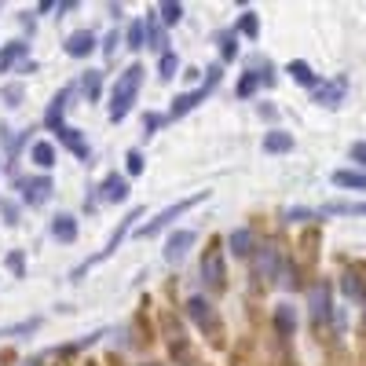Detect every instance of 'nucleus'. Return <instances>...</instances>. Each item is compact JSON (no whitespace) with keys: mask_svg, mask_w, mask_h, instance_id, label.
Wrapping results in <instances>:
<instances>
[{"mask_svg":"<svg viewBox=\"0 0 366 366\" xmlns=\"http://www.w3.org/2000/svg\"><path fill=\"white\" fill-rule=\"evenodd\" d=\"M139 84H143V66L139 62H132L121 77H117L114 84V92H110V121H125L128 114H132V106H136V95H139Z\"/></svg>","mask_w":366,"mask_h":366,"instance_id":"1","label":"nucleus"},{"mask_svg":"<svg viewBox=\"0 0 366 366\" xmlns=\"http://www.w3.org/2000/svg\"><path fill=\"white\" fill-rule=\"evenodd\" d=\"M139 217H143V209H132V212H128V217H125L121 223H117V231L110 234V242H106V245H103V249L95 253V256H88V260H84V264H77V267H73V271H70V278H73V282H81L88 267H99L103 260H110V256H114L117 249H121V242L128 239V231L136 228V220H139Z\"/></svg>","mask_w":366,"mask_h":366,"instance_id":"2","label":"nucleus"},{"mask_svg":"<svg viewBox=\"0 0 366 366\" xmlns=\"http://www.w3.org/2000/svg\"><path fill=\"white\" fill-rule=\"evenodd\" d=\"M206 198H209V191H195V195H191V198H183V202H176V206L161 209V212H158V217L150 220V223H143V228H136V234H139V239H154L158 231H165V228H169V223L176 220V217H183V212H187V209L202 206V202H206Z\"/></svg>","mask_w":366,"mask_h":366,"instance_id":"3","label":"nucleus"},{"mask_svg":"<svg viewBox=\"0 0 366 366\" xmlns=\"http://www.w3.org/2000/svg\"><path fill=\"white\" fill-rule=\"evenodd\" d=\"M206 73H209V77H206V84H202V88H195V92H183V95H176V99H172V110H169L172 121H176V117H183V114H191L198 103H206L209 95H212V88L220 84V77H223V70H220V66H209Z\"/></svg>","mask_w":366,"mask_h":366,"instance_id":"4","label":"nucleus"},{"mask_svg":"<svg viewBox=\"0 0 366 366\" xmlns=\"http://www.w3.org/2000/svg\"><path fill=\"white\" fill-rule=\"evenodd\" d=\"M202 278H206L212 289H223V282H228V267H223L220 245H212V249L206 253V260H202Z\"/></svg>","mask_w":366,"mask_h":366,"instance_id":"5","label":"nucleus"},{"mask_svg":"<svg viewBox=\"0 0 366 366\" xmlns=\"http://www.w3.org/2000/svg\"><path fill=\"white\" fill-rule=\"evenodd\" d=\"M19 191H23V202L26 206H45L51 198V191H56V183L48 176H34V180H23L19 183Z\"/></svg>","mask_w":366,"mask_h":366,"instance_id":"6","label":"nucleus"},{"mask_svg":"<svg viewBox=\"0 0 366 366\" xmlns=\"http://www.w3.org/2000/svg\"><path fill=\"white\" fill-rule=\"evenodd\" d=\"M187 311H191V319H195L202 330H209V333H220V319H217V311H212V304H209V300H202V297H191V300H187Z\"/></svg>","mask_w":366,"mask_h":366,"instance_id":"7","label":"nucleus"},{"mask_svg":"<svg viewBox=\"0 0 366 366\" xmlns=\"http://www.w3.org/2000/svg\"><path fill=\"white\" fill-rule=\"evenodd\" d=\"M315 92V103H322V106H341L344 103V92H348V81L344 77H333V81H326V84H319V88H311Z\"/></svg>","mask_w":366,"mask_h":366,"instance_id":"8","label":"nucleus"},{"mask_svg":"<svg viewBox=\"0 0 366 366\" xmlns=\"http://www.w3.org/2000/svg\"><path fill=\"white\" fill-rule=\"evenodd\" d=\"M195 239H198V234H195V231H187V228L176 231V234H172V239L165 242V260H169V264H180L183 256H187V249L195 245Z\"/></svg>","mask_w":366,"mask_h":366,"instance_id":"9","label":"nucleus"},{"mask_svg":"<svg viewBox=\"0 0 366 366\" xmlns=\"http://www.w3.org/2000/svg\"><path fill=\"white\" fill-rule=\"evenodd\" d=\"M128 180L125 176H117V172H110L103 183H99V202H125L128 198Z\"/></svg>","mask_w":366,"mask_h":366,"instance_id":"10","label":"nucleus"},{"mask_svg":"<svg viewBox=\"0 0 366 366\" xmlns=\"http://www.w3.org/2000/svg\"><path fill=\"white\" fill-rule=\"evenodd\" d=\"M92 48H95V34H92V29H77V34L66 37V56H70V59L92 56Z\"/></svg>","mask_w":366,"mask_h":366,"instance_id":"11","label":"nucleus"},{"mask_svg":"<svg viewBox=\"0 0 366 366\" xmlns=\"http://www.w3.org/2000/svg\"><path fill=\"white\" fill-rule=\"evenodd\" d=\"M70 92H73V88H59V95H56V99H51V106L45 110V125H48V128H56V132L62 128V114H66Z\"/></svg>","mask_w":366,"mask_h":366,"instance_id":"12","label":"nucleus"},{"mask_svg":"<svg viewBox=\"0 0 366 366\" xmlns=\"http://www.w3.org/2000/svg\"><path fill=\"white\" fill-rule=\"evenodd\" d=\"M333 187H341V191H366V172H359V169H337V172H333Z\"/></svg>","mask_w":366,"mask_h":366,"instance_id":"13","label":"nucleus"},{"mask_svg":"<svg viewBox=\"0 0 366 366\" xmlns=\"http://www.w3.org/2000/svg\"><path fill=\"white\" fill-rule=\"evenodd\" d=\"M40 315H34V319H23V322H12V326H0V337L4 341H19V337H29V333H37L40 330Z\"/></svg>","mask_w":366,"mask_h":366,"instance_id":"14","label":"nucleus"},{"mask_svg":"<svg viewBox=\"0 0 366 366\" xmlns=\"http://www.w3.org/2000/svg\"><path fill=\"white\" fill-rule=\"evenodd\" d=\"M51 239H59V242H77V220H73L70 212H59V217L51 220Z\"/></svg>","mask_w":366,"mask_h":366,"instance_id":"15","label":"nucleus"},{"mask_svg":"<svg viewBox=\"0 0 366 366\" xmlns=\"http://www.w3.org/2000/svg\"><path fill=\"white\" fill-rule=\"evenodd\" d=\"M286 73H289V77H293L297 84H304V88H319V73L311 70L304 59H293V62L286 66Z\"/></svg>","mask_w":366,"mask_h":366,"instance_id":"16","label":"nucleus"},{"mask_svg":"<svg viewBox=\"0 0 366 366\" xmlns=\"http://www.w3.org/2000/svg\"><path fill=\"white\" fill-rule=\"evenodd\" d=\"M286 150H293V132L275 128V132L264 136V154H286Z\"/></svg>","mask_w":366,"mask_h":366,"instance_id":"17","label":"nucleus"},{"mask_svg":"<svg viewBox=\"0 0 366 366\" xmlns=\"http://www.w3.org/2000/svg\"><path fill=\"white\" fill-rule=\"evenodd\" d=\"M59 139H62V143H66V147H70V150H73V154H77L81 161H88V158H92V150H88V143H84V139H81V132H77V128L62 125V128H59Z\"/></svg>","mask_w":366,"mask_h":366,"instance_id":"18","label":"nucleus"},{"mask_svg":"<svg viewBox=\"0 0 366 366\" xmlns=\"http://www.w3.org/2000/svg\"><path fill=\"white\" fill-rule=\"evenodd\" d=\"M322 217H366V202H333L319 209Z\"/></svg>","mask_w":366,"mask_h":366,"instance_id":"19","label":"nucleus"},{"mask_svg":"<svg viewBox=\"0 0 366 366\" xmlns=\"http://www.w3.org/2000/svg\"><path fill=\"white\" fill-rule=\"evenodd\" d=\"M311 315H315V322L330 319V286H315V289H311Z\"/></svg>","mask_w":366,"mask_h":366,"instance_id":"20","label":"nucleus"},{"mask_svg":"<svg viewBox=\"0 0 366 366\" xmlns=\"http://www.w3.org/2000/svg\"><path fill=\"white\" fill-rule=\"evenodd\" d=\"M26 51H29L26 40H12V45H8L4 51H0V73H8V70H12L19 59H26Z\"/></svg>","mask_w":366,"mask_h":366,"instance_id":"21","label":"nucleus"},{"mask_svg":"<svg viewBox=\"0 0 366 366\" xmlns=\"http://www.w3.org/2000/svg\"><path fill=\"white\" fill-rule=\"evenodd\" d=\"M275 330H278V337H293L297 315H293V308H289V304H278L275 308Z\"/></svg>","mask_w":366,"mask_h":366,"instance_id":"22","label":"nucleus"},{"mask_svg":"<svg viewBox=\"0 0 366 366\" xmlns=\"http://www.w3.org/2000/svg\"><path fill=\"white\" fill-rule=\"evenodd\" d=\"M231 249H234V256H249L253 253V231L249 228H239V231H231Z\"/></svg>","mask_w":366,"mask_h":366,"instance_id":"23","label":"nucleus"},{"mask_svg":"<svg viewBox=\"0 0 366 366\" xmlns=\"http://www.w3.org/2000/svg\"><path fill=\"white\" fill-rule=\"evenodd\" d=\"M81 92L88 95V103L99 99V92H103V73H99V70H88V73H84V77H81Z\"/></svg>","mask_w":366,"mask_h":366,"instance_id":"24","label":"nucleus"},{"mask_svg":"<svg viewBox=\"0 0 366 366\" xmlns=\"http://www.w3.org/2000/svg\"><path fill=\"white\" fill-rule=\"evenodd\" d=\"M29 154H34V161L40 169H51L56 165V147L48 143V139H40V143H34V150H29Z\"/></svg>","mask_w":366,"mask_h":366,"instance_id":"25","label":"nucleus"},{"mask_svg":"<svg viewBox=\"0 0 366 366\" xmlns=\"http://www.w3.org/2000/svg\"><path fill=\"white\" fill-rule=\"evenodd\" d=\"M128 48L132 51H139V48H147V19H136L132 26H128Z\"/></svg>","mask_w":366,"mask_h":366,"instance_id":"26","label":"nucleus"},{"mask_svg":"<svg viewBox=\"0 0 366 366\" xmlns=\"http://www.w3.org/2000/svg\"><path fill=\"white\" fill-rule=\"evenodd\" d=\"M217 40H220V56H223V62H231L234 56H239V34H234V29H223Z\"/></svg>","mask_w":366,"mask_h":366,"instance_id":"27","label":"nucleus"},{"mask_svg":"<svg viewBox=\"0 0 366 366\" xmlns=\"http://www.w3.org/2000/svg\"><path fill=\"white\" fill-rule=\"evenodd\" d=\"M176 70H180V56H176V51H165L161 62H158V77L161 81H172V77H176Z\"/></svg>","mask_w":366,"mask_h":366,"instance_id":"28","label":"nucleus"},{"mask_svg":"<svg viewBox=\"0 0 366 366\" xmlns=\"http://www.w3.org/2000/svg\"><path fill=\"white\" fill-rule=\"evenodd\" d=\"M264 81V73H256V70H249L245 73V77L239 81V88H234V95H239V99H249V95L256 92V84Z\"/></svg>","mask_w":366,"mask_h":366,"instance_id":"29","label":"nucleus"},{"mask_svg":"<svg viewBox=\"0 0 366 366\" xmlns=\"http://www.w3.org/2000/svg\"><path fill=\"white\" fill-rule=\"evenodd\" d=\"M158 12H161V23H165V26H176L180 19H183V4H176V0H165Z\"/></svg>","mask_w":366,"mask_h":366,"instance_id":"30","label":"nucleus"},{"mask_svg":"<svg viewBox=\"0 0 366 366\" xmlns=\"http://www.w3.org/2000/svg\"><path fill=\"white\" fill-rule=\"evenodd\" d=\"M234 34H245V37H256L260 34V19H256V12H245L239 19V26H234Z\"/></svg>","mask_w":366,"mask_h":366,"instance_id":"31","label":"nucleus"},{"mask_svg":"<svg viewBox=\"0 0 366 366\" xmlns=\"http://www.w3.org/2000/svg\"><path fill=\"white\" fill-rule=\"evenodd\" d=\"M344 293H348L352 300H363V282L355 275H344Z\"/></svg>","mask_w":366,"mask_h":366,"instance_id":"32","label":"nucleus"},{"mask_svg":"<svg viewBox=\"0 0 366 366\" xmlns=\"http://www.w3.org/2000/svg\"><path fill=\"white\" fill-rule=\"evenodd\" d=\"M128 176H139V172H143V165H147V161H143V154H139V150H128Z\"/></svg>","mask_w":366,"mask_h":366,"instance_id":"33","label":"nucleus"},{"mask_svg":"<svg viewBox=\"0 0 366 366\" xmlns=\"http://www.w3.org/2000/svg\"><path fill=\"white\" fill-rule=\"evenodd\" d=\"M0 95H4L8 106H19V103H23V84H8V88L0 92Z\"/></svg>","mask_w":366,"mask_h":366,"instance_id":"34","label":"nucleus"},{"mask_svg":"<svg viewBox=\"0 0 366 366\" xmlns=\"http://www.w3.org/2000/svg\"><path fill=\"white\" fill-rule=\"evenodd\" d=\"M161 125H165V117H161V114H147L143 117V136H154Z\"/></svg>","mask_w":366,"mask_h":366,"instance_id":"35","label":"nucleus"},{"mask_svg":"<svg viewBox=\"0 0 366 366\" xmlns=\"http://www.w3.org/2000/svg\"><path fill=\"white\" fill-rule=\"evenodd\" d=\"M286 220H322V212H311V209H289Z\"/></svg>","mask_w":366,"mask_h":366,"instance_id":"36","label":"nucleus"},{"mask_svg":"<svg viewBox=\"0 0 366 366\" xmlns=\"http://www.w3.org/2000/svg\"><path fill=\"white\" fill-rule=\"evenodd\" d=\"M8 267H12V271H15L19 278H23V275H26V264H23V253H12V256H8Z\"/></svg>","mask_w":366,"mask_h":366,"instance_id":"37","label":"nucleus"},{"mask_svg":"<svg viewBox=\"0 0 366 366\" xmlns=\"http://www.w3.org/2000/svg\"><path fill=\"white\" fill-rule=\"evenodd\" d=\"M352 161H359V165L366 169V139H359V143H352Z\"/></svg>","mask_w":366,"mask_h":366,"instance_id":"38","label":"nucleus"},{"mask_svg":"<svg viewBox=\"0 0 366 366\" xmlns=\"http://www.w3.org/2000/svg\"><path fill=\"white\" fill-rule=\"evenodd\" d=\"M114 45H117V29H114L110 37H106V45H103V51H106V56H114Z\"/></svg>","mask_w":366,"mask_h":366,"instance_id":"39","label":"nucleus"},{"mask_svg":"<svg viewBox=\"0 0 366 366\" xmlns=\"http://www.w3.org/2000/svg\"><path fill=\"white\" fill-rule=\"evenodd\" d=\"M147 366H158V363H147Z\"/></svg>","mask_w":366,"mask_h":366,"instance_id":"40","label":"nucleus"}]
</instances>
